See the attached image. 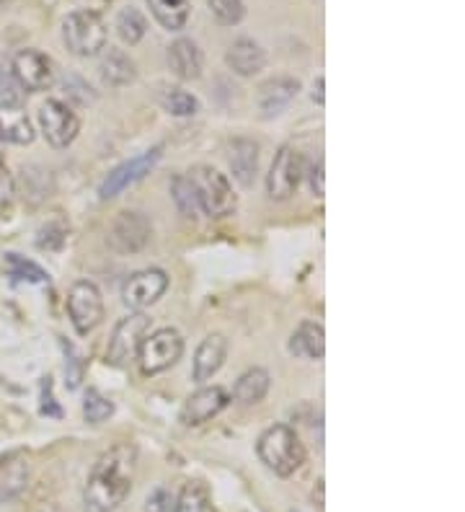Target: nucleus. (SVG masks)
<instances>
[{"label": "nucleus", "instance_id": "obj_2", "mask_svg": "<svg viewBox=\"0 0 465 512\" xmlns=\"http://www.w3.org/2000/svg\"><path fill=\"white\" fill-rule=\"evenodd\" d=\"M256 453H259L261 463L277 476H282V479L303 469L305 456H308L303 440L298 438V432L287 425H274L261 432L259 443H256Z\"/></svg>", "mask_w": 465, "mask_h": 512}, {"label": "nucleus", "instance_id": "obj_28", "mask_svg": "<svg viewBox=\"0 0 465 512\" xmlns=\"http://www.w3.org/2000/svg\"><path fill=\"white\" fill-rule=\"evenodd\" d=\"M148 32V21L135 6L124 8L117 16V34L124 44H137Z\"/></svg>", "mask_w": 465, "mask_h": 512}, {"label": "nucleus", "instance_id": "obj_3", "mask_svg": "<svg viewBox=\"0 0 465 512\" xmlns=\"http://www.w3.org/2000/svg\"><path fill=\"white\" fill-rule=\"evenodd\" d=\"M186 179L194 189L199 213L210 215V218H228V215L236 213L238 197L230 187L228 176L220 174L217 169H210V166H194L186 174Z\"/></svg>", "mask_w": 465, "mask_h": 512}, {"label": "nucleus", "instance_id": "obj_34", "mask_svg": "<svg viewBox=\"0 0 465 512\" xmlns=\"http://www.w3.org/2000/svg\"><path fill=\"white\" fill-rule=\"evenodd\" d=\"M168 505H171V497H168L166 489H155V492L148 497V507H145V510H148V512H168V510H171Z\"/></svg>", "mask_w": 465, "mask_h": 512}, {"label": "nucleus", "instance_id": "obj_15", "mask_svg": "<svg viewBox=\"0 0 465 512\" xmlns=\"http://www.w3.org/2000/svg\"><path fill=\"white\" fill-rule=\"evenodd\" d=\"M31 479L29 458L21 450H11L0 456V505H11L26 492Z\"/></svg>", "mask_w": 465, "mask_h": 512}, {"label": "nucleus", "instance_id": "obj_9", "mask_svg": "<svg viewBox=\"0 0 465 512\" xmlns=\"http://www.w3.org/2000/svg\"><path fill=\"white\" fill-rule=\"evenodd\" d=\"M39 130H42L44 140L52 148H68L78 132H81V119L68 104H62L57 99H47L39 107Z\"/></svg>", "mask_w": 465, "mask_h": 512}, {"label": "nucleus", "instance_id": "obj_18", "mask_svg": "<svg viewBox=\"0 0 465 512\" xmlns=\"http://www.w3.org/2000/svg\"><path fill=\"white\" fill-rule=\"evenodd\" d=\"M225 63H228V68L233 73L243 75V78H251V75L264 70V65H267V52L254 39H236L228 47Z\"/></svg>", "mask_w": 465, "mask_h": 512}, {"label": "nucleus", "instance_id": "obj_31", "mask_svg": "<svg viewBox=\"0 0 465 512\" xmlns=\"http://www.w3.org/2000/svg\"><path fill=\"white\" fill-rule=\"evenodd\" d=\"M171 194H174V202L179 205L181 215H186V218H194V215H199L197 197H194V189L186 176H176L174 184H171Z\"/></svg>", "mask_w": 465, "mask_h": 512}, {"label": "nucleus", "instance_id": "obj_32", "mask_svg": "<svg viewBox=\"0 0 465 512\" xmlns=\"http://www.w3.org/2000/svg\"><path fill=\"white\" fill-rule=\"evenodd\" d=\"M207 6H210L212 16L225 26H236L246 16L243 0H207Z\"/></svg>", "mask_w": 465, "mask_h": 512}, {"label": "nucleus", "instance_id": "obj_11", "mask_svg": "<svg viewBox=\"0 0 465 512\" xmlns=\"http://www.w3.org/2000/svg\"><path fill=\"white\" fill-rule=\"evenodd\" d=\"M150 220L145 218L143 213H130V210H124L114 218V223L109 225V246H112L117 254H137V251H143L150 241Z\"/></svg>", "mask_w": 465, "mask_h": 512}, {"label": "nucleus", "instance_id": "obj_7", "mask_svg": "<svg viewBox=\"0 0 465 512\" xmlns=\"http://www.w3.org/2000/svg\"><path fill=\"white\" fill-rule=\"evenodd\" d=\"M150 331V319L145 313H130L124 316L112 331V339H109V350H106V360L117 368L132 363L140 352V344L148 337Z\"/></svg>", "mask_w": 465, "mask_h": 512}, {"label": "nucleus", "instance_id": "obj_16", "mask_svg": "<svg viewBox=\"0 0 465 512\" xmlns=\"http://www.w3.org/2000/svg\"><path fill=\"white\" fill-rule=\"evenodd\" d=\"M298 94H300L298 78L277 75V78H272V81H267L259 88L256 104H259V112L264 114V117H277V114H282L287 107H290Z\"/></svg>", "mask_w": 465, "mask_h": 512}, {"label": "nucleus", "instance_id": "obj_27", "mask_svg": "<svg viewBox=\"0 0 465 512\" xmlns=\"http://www.w3.org/2000/svg\"><path fill=\"white\" fill-rule=\"evenodd\" d=\"M161 107L171 117H194L199 112V99L184 88H166L161 94Z\"/></svg>", "mask_w": 465, "mask_h": 512}, {"label": "nucleus", "instance_id": "obj_1", "mask_svg": "<svg viewBox=\"0 0 465 512\" xmlns=\"http://www.w3.org/2000/svg\"><path fill=\"white\" fill-rule=\"evenodd\" d=\"M137 469V450L130 443L109 448L99 461L93 463L83 489L86 512H114L132 492Z\"/></svg>", "mask_w": 465, "mask_h": 512}, {"label": "nucleus", "instance_id": "obj_4", "mask_svg": "<svg viewBox=\"0 0 465 512\" xmlns=\"http://www.w3.org/2000/svg\"><path fill=\"white\" fill-rule=\"evenodd\" d=\"M62 39L78 57H96L106 50V24L96 11H73L62 21Z\"/></svg>", "mask_w": 465, "mask_h": 512}, {"label": "nucleus", "instance_id": "obj_23", "mask_svg": "<svg viewBox=\"0 0 465 512\" xmlns=\"http://www.w3.org/2000/svg\"><path fill=\"white\" fill-rule=\"evenodd\" d=\"M155 21L168 32H181L189 21V0H148Z\"/></svg>", "mask_w": 465, "mask_h": 512}, {"label": "nucleus", "instance_id": "obj_22", "mask_svg": "<svg viewBox=\"0 0 465 512\" xmlns=\"http://www.w3.org/2000/svg\"><path fill=\"white\" fill-rule=\"evenodd\" d=\"M290 352L303 360H323L326 355V331L316 321H303L290 339Z\"/></svg>", "mask_w": 465, "mask_h": 512}, {"label": "nucleus", "instance_id": "obj_26", "mask_svg": "<svg viewBox=\"0 0 465 512\" xmlns=\"http://www.w3.org/2000/svg\"><path fill=\"white\" fill-rule=\"evenodd\" d=\"M171 512H215L212 510L210 489L202 481H186Z\"/></svg>", "mask_w": 465, "mask_h": 512}, {"label": "nucleus", "instance_id": "obj_13", "mask_svg": "<svg viewBox=\"0 0 465 512\" xmlns=\"http://www.w3.org/2000/svg\"><path fill=\"white\" fill-rule=\"evenodd\" d=\"M168 290V277L163 269H143L127 280L122 290L124 306L132 311H143V308L153 306L155 300H161V295Z\"/></svg>", "mask_w": 465, "mask_h": 512}, {"label": "nucleus", "instance_id": "obj_35", "mask_svg": "<svg viewBox=\"0 0 465 512\" xmlns=\"http://www.w3.org/2000/svg\"><path fill=\"white\" fill-rule=\"evenodd\" d=\"M313 101L323 104V78H318V81L313 83Z\"/></svg>", "mask_w": 465, "mask_h": 512}, {"label": "nucleus", "instance_id": "obj_30", "mask_svg": "<svg viewBox=\"0 0 465 512\" xmlns=\"http://www.w3.org/2000/svg\"><path fill=\"white\" fill-rule=\"evenodd\" d=\"M6 264L11 269L13 277H19V280H29V282H37V285H44V282H50V275L44 272L42 267H37L34 262L24 259L19 254H6Z\"/></svg>", "mask_w": 465, "mask_h": 512}, {"label": "nucleus", "instance_id": "obj_29", "mask_svg": "<svg viewBox=\"0 0 465 512\" xmlns=\"http://www.w3.org/2000/svg\"><path fill=\"white\" fill-rule=\"evenodd\" d=\"M114 414L112 399H106L101 391L96 388H88L86 399H83V417H86L88 425H101Z\"/></svg>", "mask_w": 465, "mask_h": 512}, {"label": "nucleus", "instance_id": "obj_10", "mask_svg": "<svg viewBox=\"0 0 465 512\" xmlns=\"http://www.w3.org/2000/svg\"><path fill=\"white\" fill-rule=\"evenodd\" d=\"M68 313L78 334H88L104 321L101 290L88 280H78L68 293Z\"/></svg>", "mask_w": 465, "mask_h": 512}, {"label": "nucleus", "instance_id": "obj_19", "mask_svg": "<svg viewBox=\"0 0 465 512\" xmlns=\"http://www.w3.org/2000/svg\"><path fill=\"white\" fill-rule=\"evenodd\" d=\"M225 357H228V339L223 334H210L205 342L199 344L197 355H194L192 378L197 383L210 381L217 370L223 368Z\"/></svg>", "mask_w": 465, "mask_h": 512}, {"label": "nucleus", "instance_id": "obj_25", "mask_svg": "<svg viewBox=\"0 0 465 512\" xmlns=\"http://www.w3.org/2000/svg\"><path fill=\"white\" fill-rule=\"evenodd\" d=\"M269 394V373L264 368H251L238 378L233 399L238 404H259Z\"/></svg>", "mask_w": 465, "mask_h": 512}, {"label": "nucleus", "instance_id": "obj_14", "mask_svg": "<svg viewBox=\"0 0 465 512\" xmlns=\"http://www.w3.org/2000/svg\"><path fill=\"white\" fill-rule=\"evenodd\" d=\"M230 404V396L223 386H205L194 391L189 399H186L184 409H181V422L186 427H197L210 422L212 417L223 412L225 406Z\"/></svg>", "mask_w": 465, "mask_h": 512}, {"label": "nucleus", "instance_id": "obj_8", "mask_svg": "<svg viewBox=\"0 0 465 512\" xmlns=\"http://www.w3.org/2000/svg\"><path fill=\"white\" fill-rule=\"evenodd\" d=\"M305 158L295 148H282L274 156L272 169L267 176V194L272 200L285 202L290 200L292 194L298 192L300 182L305 179Z\"/></svg>", "mask_w": 465, "mask_h": 512}, {"label": "nucleus", "instance_id": "obj_17", "mask_svg": "<svg viewBox=\"0 0 465 512\" xmlns=\"http://www.w3.org/2000/svg\"><path fill=\"white\" fill-rule=\"evenodd\" d=\"M0 140L11 145L34 143V125L24 104H3L0 101Z\"/></svg>", "mask_w": 465, "mask_h": 512}, {"label": "nucleus", "instance_id": "obj_33", "mask_svg": "<svg viewBox=\"0 0 465 512\" xmlns=\"http://www.w3.org/2000/svg\"><path fill=\"white\" fill-rule=\"evenodd\" d=\"M305 176L310 179V189L316 197H323V163H313V166H305Z\"/></svg>", "mask_w": 465, "mask_h": 512}, {"label": "nucleus", "instance_id": "obj_5", "mask_svg": "<svg viewBox=\"0 0 465 512\" xmlns=\"http://www.w3.org/2000/svg\"><path fill=\"white\" fill-rule=\"evenodd\" d=\"M184 355V339L176 329H158L143 339L137 360L145 375H158L163 370L174 368Z\"/></svg>", "mask_w": 465, "mask_h": 512}, {"label": "nucleus", "instance_id": "obj_20", "mask_svg": "<svg viewBox=\"0 0 465 512\" xmlns=\"http://www.w3.org/2000/svg\"><path fill=\"white\" fill-rule=\"evenodd\" d=\"M168 65L179 75L181 81H197L205 68V55L199 50V44L192 39H176L168 47Z\"/></svg>", "mask_w": 465, "mask_h": 512}, {"label": "nucleus", "instance_id": "obj_21", "mask_svg": "<svg viewBox=\"0 0 465 512\" xmlns=\"http://www.w3.org/2000/svg\"><path fill=\"white\" fill-rule=\"evenodd\" d=\"M228 163L236 182L241 187H251L259 171V145L254 140L236 138L228 145Z\"/></svg>", "mask_w": 465, "mask_h": 512}, {"label": "nucleus", "instance_id": "obj_24", "mask_svg": "<svg viewBox=\"0 0 465 512\" xmlns=\"http://www.w3.org/2000/svg\"><path fill=\"white\" fill-rule=\"evenodd\" d=\"M101 75H104L106 83L112 86H127V83L135 81V63L130 60V55H124L117 47H109L101 57Z\"/></svg>", "mask_w": 465, "mask_h": 512}, {"label": "nucleus", "instance_id": "obj_6", "mask_svg": "<svg viewBox=\"0 0 465 512\" xmlns=\"http://www.w3.org/2000/svg\"><path fill=\"white\" fill-rule=\"evenodd\" d=\"M8 70L24 94H42L55 86V63L39 50H19L11 57Z\"/></svg>", "mask_w": 465, "mask_h": 512}, {"label": "nucleus", "instance_id": "obj_12", "mask_svg": "<svg viewBox=\"0 0 465 512\" xmlns=\"http://www.w3.org/2000/svg\"><path fill=\"white\" fill-rule=\"evenodd\" d=\"M161 156H163V148H153V150H145L143 156H137L132 158V161L117 166L112 174L106 176L104 184H101L99 189L101 200H114V197H119L124 189L137 184L140 179H145V176L155 169V163L161 161Z\"/></svg>", "mask_w": 465, "mask_h": 512}]
</instances>
